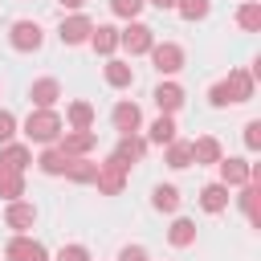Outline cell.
I'll list each match as a JSON object with an SVG mask.
<instances>
[{
	"mask_svg": "<svg viewBox=\"0 0 261 261\" xmlns=\"http://www.w3.org/2000/svg\"><path fill=\"white\" fill-rule=\"evenodd\" d=\"M37 167L45 171V175H65V167H69V155L53 143V147H45L41 155H37Z\"/></svg>",
	"mask_w": 261,
	"mask_h": 261,
	"instance_id": "17",
	"label": "cell"
},
{
	"mask_svg": "<svg viewBox=\"0 0 261 261\" xmlns=\"http://www.w3.org/2000/svg\"><path fill=\"white\" fill-rule=\"evenodd\" d=\"M57 261H90V249L86 245H61Z\"/></svg>",
	"mask_w": 261,
	"mask_h": 261,
	"instance_id": "34",
	"label": "cell"
},
{
	"mask_svg": "<svg viewBox=\"0 0 261 261\" xmlns=\"http://www.w3.org/2000/svg\"><path fill=\"white\" fill-rule=\"evenodd\" d=\"M118 261H147V249H143V245H122Z\"/></svg>",
	"mask_w": 261,
	"mask_h": 261,
	"instance_id": "36",
	"label": "cell"
},
{
	"mask_svg": "<svg viewBox=\"0 0 261 261\" xmlns=\"http://www.w3.org/2000/svg\"><path fill=\"white\" fill-rule=\"evenodd\" d=\"M237 204H241V212H245L249 220H257V179H249V184L241 188V196H237Z\"/></svg>",
	"mask_w": 261,
	"mask_h": 261,
	"instance_id": "31",
	"label": "cell"
},
{
	"mask_svg": "<svg viewBox=\"0 0 261 261\" xmlns=\"http://www.w3.org/2000/svg\"><path fill=\"white\" fill-rule=\"evenodd\" d=\"M118 45L135 57V53H151V45H155V29L151 24H143V20H126V29L118 33Z\"/></svg>",
	"mask_w": 261,
	"mask_h": 261,
	"instance_id": "4",
	"label": "cell"
},
{
	"mask_svg": "<svg viewBox=\"0 0 261 261\" xmlns=\"http://www.w3.org/2000/svg\"><path fill=\"white\" fill-rule=\"evenodd\" d=\"M94 143H98V135H94V130H65V135L57 139V147H61L69 159L90 155V151H94Z\"/></svg>",
	"mask_w": 261,
	"mask_h": 261,
	"instance_id": "12",
	"label": "cell"
},
{
	"mask_svg": "<svg viewBox=\"0 0 261 261\" xmlns=\"http://www.w3.org/2000/svg\"><path fill=\"white\" fill-rule=\"evenodd\" d=\"M151 208H155V212H179V188H175V184H155Z\"/></svg>",
	"mask_w": 261,
	"mask_h": 261,
	"instance_id": "20",
	"label": "cell"
},
{
	"mask_svg": "<svg viewBox=\"0 0 261 261\" xmlns=\"http://www.w3.org/2000/svg\"><path fill=\"white\" fill-rule=\"evenodd\" d=\"M65 126H69V130H94V106H90V102H69Z\"/></svg>",
	"mask_w": 261,
	"mask_h": 261,
	"instance_id": "19",
	"label": "cell"
},
{
	"mask_svg": "<svg viewBox=\"0 0 261 261\" xmlns=\"http://www.w3.org/2000/svg\"><path fill=\"white\" fill-rule=\"evenodd\" d=\"M90 45H94V53L110 57V53L118 49V29H114V24H94V33H90Z\"/></svg>",
	"mask_w": 261,
	"mask_h": 261,
	"instance_id": "18",
	"label": "cell"
},
{
	"mask_svg": "<svg viewBox=\"0 0 261 261\" xmlns=\"http://www.w3.org/2000/svg\"><path fill=\"white\" fill-rule=\"evenodd\" d=\"M110 12H114V16H122V20H139L143 0H110Z\"/></svg>",
	"mask_w": 261,
	"mask_h": 261,
	"instance_id": "32",
	"label": "cell"
},
{
	"mask_svg": "<svg viewBox=\"0 0 261 261\" xmlns=\"http://www.w3.org/2000/svg\"><path fill=\"white\" fill-rule=\"evenodd\" d=\"M253 98V77L249 69H232L228 77H220L212 90H208V102L212 106H232V102H249Z\"/></svg>",
	"mask_w": 261,
	"mask_h": 261,
	"instance_id": "2",
	"label": "cell"
},
{
	"mask_svg": "<svg viewBox=\"0 0 261 261\" xmlns=\"http://www.w3.org/2000/svg\"><path fill=\"white\" fill-rule=\"evenodd\" d=\"M12 135H16V114L12 110H0V147L12 143Z\"/></svg>",
	"mask_w": 261,
	"mask_h": 261,
	"instance_id": "33",
	"label": "cell"
},
{
	"mask_svg": "<svg viewBox=\"0 0 261 261\" xmlns=\"http://www.w3.org/2000/svg\"><path fill=\"white\" fill-rule=\"evenodd\" d=\"M110 118H114V130H118V135H139V126H143V110H139L135 102H126V98L114 106Z\"/></svg>",
	"mask_w": 261,
	"mask_h": 261,
	"instance_id": "14",
	"label": "cell"
},
{
	"mask_svg": "<svg viewBox=\"0 0 261 261\" xmlns=\"http://www.w3.org/2000/svg\"><path fill=\"white\" fill-rule=\"evenodd\" d=\"M151 61H155L159 73H175V69L184 65V49H179L175 41H155V45H151Z\"/></svg>",
	"mask_w": 261,
	"mask_h": 261,
	"instance_id": "9",
	"label": "cell"
},
{
	"mask_svg": "<svg viewBox=\"0 0 261 261\" xmlns=\"http://www.w3.org/2000/svg\"><path fill=\"white\" fill-rule=\"evenodd\" d=\"M200 208L204 212H224L228 208V188L224 184H204L200 188Z\"/></svg>",
	"mask_w": 261,
	"mask_h": 261,
	"instance_id": "21",
	"label": "cell"
},
{
	"mask_svg": "<svg viewBox=\"0 0 261 261\" xmlns=\"http://www.w3.org/2000/svg\"><path fill=\"white\" fill-rule=\"evenodd\" d=\"M147 155V139L143 135H118V147H114V159L122 163V167H130V163H139Z\"/></svg>",
	"mask_w": 261,
	"mask_h": 261,
	"instance_id": "15",
	"label": "cell"
},
{
	"mask_svg": "<svg viewBox=\"0 0 261 261\" xmlns=\"http://www.w3.org/2000/svg\"><path fill=\"white\" fill-rule=\"evenodd\" d=\"M220 179L216 184H224V188H245L249 179H253V163L249 159H241V155H220Z\"/></svg>",
	"mask_w": 261,
	"mask_h": 261,
	"instance_id": "5",
	"label": "cell"
},
{
	"mask_svg": "<svg viewBox=\"0 0 261 261\" xmlns=\"http://www.w3.org/2000/svg\"><path fill=\"white\" fill-rule=\"evenodd\" d=\"M143 4H151V8H159V12H167V8H175V0H143Z\"/></svg>",
	"mask_w": 261,
	"mask_h": 261,
	"instance_id": "37",
	"label": "cell"
},
{
	"mask_svg": "<svg viewBox=\"0 0 261 261\" xmlns=\"http://www.w3.org/2000/svg\"><path fill=\"white\" fill-rule=\"evenodd\" d=\"M24 139L29 143H37V147H53L61 135H65V122H61V114L57 110H29V118H24Z\"/></svg>",
	"mask_w": 261,
	"mask_h": 261,
	"instance_id": "1",
	"label": "cell"
},
{
	"mask_svg": "<svg viewBox=\"0 0 261 261\" xmlns=\"http://www.w3.org/2000/svg\"><path fill=\"white\" fill-rule=\"evenodd\" d=\"M245 147H249V151H257V147H261V122H257V118H253V122H245Z\"/></svg>",
	"mask_w": 261,
	"mask_h": 261,
	"instance_id": "35",
	"label": "cell"
},
{
	"mask_svg": "<svg viewBox=\"0 0 261 261\" xmlns=\"http://www.w3.org/2000/svg\"><path fill=\"white\" fill-rule=\"evenodd\" d=\"M126 171H130V167H122L114 155H110L106 163H98V175H94L98 192H102V196H118V192L126 188Z\"/></svg>",
	"mask_w": 261,
	"mask_h": 261,
	"instance_id": "6",
	"label": "cell"
},
{
	"mask_svg": "<svg viewBox=\"0 0 261 261\" xmlns=\"http://www.w3.org/2000/svg\"><path fill=\"white\" fill-rule=\"evenodd\" d=\"M220 143L212 139V135H200L196 143H192V163H220Z\"/></svg>",
	"mask_w": 261,
	"mask_h": 261,
	"instance_id": "23",
	"label": "cell"
},
{
	"mask_svg": "<svg viewBox=\"0 0 261 261\" xmlns=\"http://www.w3.org/2000/svg\"><path fill=\"white\" fill-rule=\"evenodd\" d=\"M57 4H61V8H69V12H82V4H86V0H57Z\"/></svg>",
	"mask_w": 261,
	"mask_h": 261,
	"instance_id": "38",
	"label": "cell"
},
{
	"mask_svg": "<svg viewBox=\"0 0 261 261\" xmlns=\"http://www.w3.org/2000/svg\"><path fill=\"white\" fill-rule=\"evenodd\" d=\"M8 41H12V49H16V53H37V49L45 45V33H41V24H37V20L20 16V20H12Z\"/></svg>",
	"mask_w": 261,
	"mask_h": 261,
	"instance_id": "3",
	"label": "cell"
},
{
	"mask_svg": "<svg viewBox=\"0 0 261 261\" xmlns=\"http://www.w3.org/2000/svg\"><path fill=\"white\" fill-rule=\"evenodd\" d=\"M0 196L4 200H20L24 196V175L20 171H0Z\"/></svg>",
	"mask_w": 261,
	"mask_h": 261,
	"instance_id": "29",
	"label": "cell"
},
{
	"mask_svg": "<svg viewBox=\"0 0 261 261\" xmlns=\"http://www.w3.org/2000/svg\"><path fill=\"white\" fill-rule=\"evenodd\" d=\"M167 167H175V171L192 167V143H184V139L167 143Z\"/></svg>",
	"mask_w": 261,
	"mask_h": 261,
	"instance_id": "28",
	"label": "cell"
},
{
	"mask_svg": "<svg viewBox=\"0 0 261 261\" xmlns=\"http://www.w3.org/2000/svg\"><path fill=\"white\" fill-rule=\"evenodd\" d=\"M57 98H61V82H57V77H37V82L29 86V102H33L37 110H53Z\"/></svg>",
	"mask_w": 261,
	"mask_h": 261,
	"instance_id": "11",
	"label": "cell"
},
{
	"mask_svg": "<svg viewBox=\"0 0 261 261\" xmlns=\"http://www.w3.org/2000/svg\"><path fill=\"white\" fill-rule=\"evenodd\" d=\"M29 163H33V147L29 143H4L0 147V171H20L24 175Z\"/></svg>",
	"mask_w": 261,
	"mask_h": 261,
	"instance_id": "13",
	"label": "cell"
},
{
	"mask_svg": "<svg viewBox=\"0 0 261 261\" xmlns=\"http://www.w3.org/2000/svg\"><path fill=\"white\" fill-rule=\"evenodd\" d=\"M237 24H241L245 33H257V29H261V4H257V0H245V4L237 8Z\"/></svg>",
	"mask_w": 261,
	"mask_h": 261,
	"instance_id": "27",
	"label": "cell"
},
{
	"mask_svg": "<svg viewBox=\"0 0 261 261\" xmlns=\"http://www.w3.org/2000/svg\"><path fill=\"white\" fill-rule=\"evenodd\" d=\"M4 257H8V261H49L45 245H41V241H33L29 232H16V237L4 245Z\"/></svg>",
	"mask_w": 261,
	"mask_h": 261,
	"instance_id": "8",
	"label": "cell"
},
{
	"mask_svg": "<svg viewBox=\"0 0 261 261\" xmlns=\"http://www.w3.org/2000/svg\"><path fill=\"white\" fill-rule=\"evenodd\" d=\"M90 33H94V20H90L86 12H69V16H61V29H57L61 45H86Z\"/></svg>",
	"mask_w": 261,
	"mask_h": 261,
	"instance_id": "7",
	"label": "cell"
},
{
	"mask_svg": "<svg viewBox=\"0 0 261 261\" xmlns=\"http://www.w3.org/2000/svg\"><path fill=\"white\" fill-rule=\"evenodd\" d=\"M147 139H151V143H159V147L175 143V118H171V114H159V118L147 126Z\"/></svg>",
	"mask_w": 261,
	"mask_h": 261,
	"instance_id": "26",
	"label": "cell"
},
{
	"mask_svg": "<svg viewBox=\"0 0 261 261\" xmlns=\"http://www.w3.org/2000/svg\"><path fill=\"white\" fill-rule=\"evenodd\" d=\"M167 241H171L175 249H188V245L196 241V220H188V216H175V220H171V228H167Z\"/></svg>",
	"mask_w": 261,
	"mask_h": 261,
	"instance_id": "25",
	"label": "cell"
},
{
	"mask_svg": "<svg viewBox=\"0 0 261 261\" xmlns=\"http://www.w3.org/2000/svg\"><path fill=\"white\" fill-rule=\"evenodd\" d=\"M151 98H155V106H159V114H175V110L184 106V90H179L175 82H159Z\"/></svg>",
	"mask_w": 261,
	"mask_h": 261,
	"instance_id": "16",
	"label": "cell"
},
{
	"mask_svg": "<svg viewBox=\"0 0 261 261\" xmlns=\"http://www.w3.org/2000/svg\"><path fill=\"white\" fill-rule=\"evenodd\" d=\"M4 224H8L12 232H29V228L37 224V208H33L29 200H8V208H4Z\"/></svg>",
	"mask_w": 261,
	"mask_h": 261,
	"instance_id": "10",
	"label": "cell"
},
{
	"mask_svg": "<svg viewBox=\"0 0 261 261\" xmlns=\"http://www.w3.org/2000/svg\"><path fill=\"white\" fill-rule=\"evenodd\" d=\"M106 82H110L114 90H130V86H135V69H130L126 61L110 57V61H106Z\"/></svg>",
	"mask_w": 261,
	"mask_h": 261,
	"instance_id": "22",
	"label": "cell"
},
{
	"mask_svg": "<svg viewBox=\"0 0 261 261\" xmlns=\"http://www.w3.org/2000/svg\"><path fill=\"white\" fill-rule=\"evenodd\" d=\"M94 175H98V163H94L90 155L69 159V167H65V179H69V184H94Z\"/></svg>",
	"mask_w": 261,
	"mask_h": 261,
	"instance_id": "24",
	"label": "cell"
},
{
	"mask_svg": "<svg viewBox=\"0 0 261 261\" xmlns=\"http://www.w3.org/2000/svg\"><path fill=\"white\" fill-rule=\"evenodd\" d=\"M175 12L184 20H204L212 12V0H175Z\"/></svg>",
	"mask_w": 261,
	"mask_h": 261,
	"instance_id": "30",
	"label": "cell"
}]
</instances>
